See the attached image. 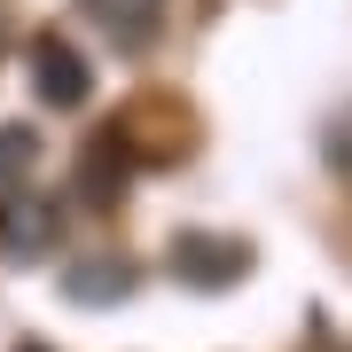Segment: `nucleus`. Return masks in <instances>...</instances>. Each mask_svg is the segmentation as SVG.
Here are the masks:
<instances>
[{"label":"nucleus","mask_w":352,"mask_h":352,"mask_svg":"<svg viewBox=\"0 0 352 352\" xmlns=\"http://www.w3.org/2000/svg\"><path fill=\"white\" fill-rule=\"evenodd\" d=\"M173 266H180V282H196V289H227V282L251 274V243H235V235H180Z\"/></svg>","instance_id":"3"},{"label":"nucleus","mask_w":352,"mask_h":352,"mask_svg":"<svg viewBox=\"0 0 352 352\" xmlns=\"http://www.w3.org/2000/svg\"><path fill=\"white\" fill-rule=\"evenodd\" d=\"M32 164H39V133H32V126H0V196L24 188Z\"/></svg>","instance_id":"6"},{"label":"nucleus","mask_w":352,"mask_h":352,"mask_svg":"<svg viewBox=\"0 0 352 352\" xmlns=\"http://www.w3.org/2000/svg\"><path fill=\"white\" fill-rule=\"evenodd\" d=\"M16 352H47V344H16Z\"/></svg>","instance_id":"7"},{"label":"nucleus","mask_w":352,"mask_h":352,"mask_svg":"<svg viewBox=\"0 0 352 352\" xmlns=\"http://www.w3.org/2000/svg\"><path fill=\"white\" fill-rule=\"evenodd\" d=\"M78 16L110 39V47H149V32H157V16H164V0H78Z\"/></svg>","instance_id":"4"},{"label":"nucleus","mask_w":352,"mask_h":352,"mask_svg":"<svg viewBox=\"0 0 352 352\" xmlns=\"http://www.w3.org/2000/svg\"><path fill=\"white\" fill-rule=\"evenodd\" d=\"M32 78H39V102H55V110H78L87 87H94L87 55H78L63 32H39V39H32Z\"/></svg>","instance_id":"2"},{"label":"nucleus","mask_w":352,"mask_h":352,"mask_svg":"<svg viewBox=\"0 0 352 352\" xmlns=\"http://www.w3.org/2000/svg\"><path fill=\"white\" fill-rule=\"evenodd\" d=\"M126 289H133V274L118 258H102V266H78V274L63 282V298L71 305H110V298H126Z\"/></svg>","instance_id":"5"},{"label":"nucleus","mask_w":352,"mask_h":352,"mask_svg":"<svg viewBox=\"0 0 352 352\" xmlns=\"http://www.w3.org/2000/svg\"><path fill=\"white\" fill-rule=\"evenodd\" d=\"M55 235H63V212L32 188H8L0 196V258H47Z\"/></svg>","instance_id":"1"}]
</instances>
